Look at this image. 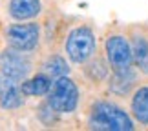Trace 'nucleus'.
I'll use <instances>...</instances> for the list:
<instances>
[{
	"mask_svg": "<svg viewBox=\"0 0 148 131\" xmlns=\"http://www.w3.org/2000/svg\"><path fill=\"white\" fill-rule=\"evenodd\" d=\"M24 93L20 89V84L13 78L0 73V107L2 109H18L24 104Z\"/></svg>",
	"mask_w": 148,
	"mask_h": 131,
	"instance_id": "nucleus-7",
	"label": "nucleus"
},
{
	"mask_svg": "<svg viewBox=\"0 0 148 131\" xmlns=\"http://www.w3.org/2000/svg\"><path fill=\"white\" fill-rule=\"evenodd\" d=\"M8 11H9V16L16 22L33 20L40 15L42 2L40 0H9Z\"/></svg>",
	"mask_w": 148,
	"mask_h": 131,
	"instance_id": "nucleus-8",
	"label": "nucleus"
},
{
	"mask_svg": "<svg viewBox=\"0 0 148 131\" xmlns=\"http://www.w3.org/2000/svg\"><path fill=\"white\" fill-rule=\"evenodd\" d=\"M90 128L92 129H104V131H132L134 120L124 109L112 102L101 100L95 102L90 111Z\"/></svg>",
	"mask_w": 148,
	"mask_h": 131,
	"instance_id": "nucleus-1",
	"label": "nucleus"
},
{
	"mask_svg": "<svg viewBox=\"0 0 148 131\" xmlns=\"http://www.w3.org/2000/svg\"><path fill=\"white\" fill-rule=\"evenodd\" d=\"M33 69V64L29 60L27 53L16 49H4L0 53V73L9 78H13L16 82H24Z\"/></svg>",
	"mask_w": 148,
	"mask_h": 131,
	"instance_id": "nucleus-6",
	"label": "nucleus"
},
{
	"mask_svg": "<svg viewBox=\"0 0 148 131\" xmlns=\"http://www.w3.org/2000/svg\"><path fill=\"white\" fill-rule=\"evenodd\" d=\"M51 86H53L51 77L46 75V73H38V75L31 77V78H26L20 84V89L24 93V96H44L49 93Z\"/></svg>",
	"mask_w": 148,
	"mask_h": 131,
	"instance_id": "nucleus-9",
	"label": "nucleus"
},
{
	"mask_svg": "<svg viewBox=\"0 0 148 131\" xmlns=\"http://www.w3.org/2000/svg\"><path fill=\"white\" fill-rule=\"evenodd\" d=\"M79 88L68 75L57 78L48 93V104L53 107L55 113H73L79 106Z\"/></svg>",
	"mask_w": 148,
	"mask_h": 131,
	"instance_id": "nucleus-4",
	"label": "nucleus"
},
{
	"mask_svg": "<svg viewBox=\"0 0 148 131\" xmlns=\"http://www.w3.org/2000/svg\"><path fill=\"white\" fill-rule=\"evenodd\" d=\"M66 56L73 64H86L97 51L95 33L88 26H77L68 33L64 42Z\"/></svg>",
	"mask_w": 148,
	"mask_h": 131,
	"instance_id": "nucleus-2",
	"label": "nucleus"
},
{
	"mask_svg": "<svg viewBox=\"0 0 148 131\" xmlns=\"http://www.w3.org/2000/svg\"><path fill=\"white\" fill-rule=\"evenodd\" d=\"M42 71L46 73V75H49V77L59 78V77H66L68 73H70V66H68L64 56L49 55L48 58L44 60V64H42Z\"/></svg>",
	"mask_w": 148,
	"mask_h": 131,
	"instance_id": "nucleus-12",
	"label": "nucleus"
},
{
	"mask_svg": "<svg viewBox=\"0 0 148 131\" xmlns=\"http://www.w3.org/2000/svg\"><path fill=\"white\" fill-rule=\"evenodd\" d=\"M132 117L143 126H148V86H141L134 91L130 102Z\"/></svg>",
	"mask_w": 148,
	"mask_h": 131,
	"instance_id": "nucleus-10",
	"label": "nucleus"
},
{
	"mask_svg": "<svg viewBox=\"0 0 148 131\" xmlns=\"http://www.w3.org/2000/svg\"><path fill=\"white\" fill-rule=\"evenodd\" d=\"M132 51H134V64L141 73L148 75V40L141 35L132 38Z\"/></svg>",
	"mask_w": 148,
	"mask_h": 131,
	"instance_id": "nucleus-11",
	"label": "nucleus"
},
{
	"mask_svg": "<svg viewBox=\"0 0 148 131\" xmlns=\"http://www.w3.org/2000/svg\"><path fill=\"white\" fill-rule=\"evenodd\" d=\"M5 45L11 49L22 51V53H31L40 44V26L37 22H20V24H11L5 27L4 33Z\"/></svg>",
	"mask_w": 148,
	"mask_h": 131,
	"instance_id": "nucleus-3",
	"label": "nucleus"
},
{
	"mask_svg": "<svg viewBox=\"0 0 148 131\" xmlns=\"http://www.w3.org/2000/svg\"><path fill=\"white\" fill-rule=\"evenodd\" d=\"M134 80H135V77H134L132 69H128V71H113V77L110 80V89L113 93H117V95H124V93H128V89H130Z\"/></svg>",
	"mask_w": 148,
	"mask_h": 131,
	"instance_id": "nucleus-13",
	"label": "nucleus"
},
{
	"mask_svg": "<svg viewBox=\"0 0 148 131\" xmlns=\"http://www.w3.org/2000/svg\"><path fill=\"white\" fill-rule=\"evenodd\" d=\"M104 55L112 71H128L134 66L132 42L124 35H110L104 40Z\"/></svg>",
	"mask_w": 148,
	"mask_h": 131,
	"instance_id": "nucleus-5",
	"label": "nucleus"
}]
</instances>
